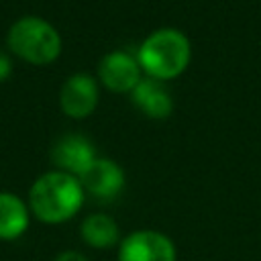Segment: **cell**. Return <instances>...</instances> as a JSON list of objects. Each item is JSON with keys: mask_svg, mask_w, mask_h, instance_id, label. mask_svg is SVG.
<instances>
[{"mask_svg": "<svg viewBox=\"0 0 261 261\" xmlns=\"http://www.w3.org/2000/svg\"><path fill=\"white\" fill-rule=\"evenodd\" d=\"M80 234H82V241L92 249H110L120 239L118 224L108 214H102V212L86 216L80 224Z\"/></svg>", "mask_w": 261, "mask_h": 261, "instance_id": "11", "label": "cell"}, {"mask_svg": "<svg viewBox=\"0 0 261 261\" xmlns=\"http://www.w3.org/2000/svg\"><path fill=\"white\" fill-rule=\"evenodd\" d=\"M133 102L149 118H167L173 110L171 94L161 86L159 80L153 77H141L133 90Z\"/></svg>", "mask_w": 261, "mask_h": 261, "instance_id": "9", "label": "cell"}, {"mask_svg": "<svg viewBox=\"0 0 261 261\" xmlns=\"http://www.w3.org/2000/svg\"><path fill=\"white\" fill-rule=\"evenodd\" d=\"M51 159L59 167V171L80 177L86 171V167L96 159V155L88 139L80 135H67L55 143L51 151Z\"/></svg>", "mask_w": 261, "mask_h": 261, "instance_id": "8", "label": "cell"}, {"mask_svg": "<svg viewBox=\"0 0 261 261\" xmlns=\"http://www.w3.org/2000/svg\"><path fill=\"white\" fill-rule=\"evenodd\" d=\"M98 77L112 92H133L141 82V65L126 51H110L98 65Z\"/></svg>", "mask_w": 261, "mask_h": 261, "instance_id": "5", "label": "cell"}, {"mask_svg": "<svg viewBox=\"0 0 261 261\" xmlns=\"http://www.w3.org/2000/svg\"><path fill=\"white\" fill-rule=\"evenodd\" d=\"M55 261H90L86 255H82L80 251H61L57 257H55Z\"/></svg>", "mask_w": 261, "mask_h": 261, "instance_id": "12", "label": "cell"}, {"mask_svg": "<svg viewBox=\"0 0 261 261\" xmlns=\"http://www.w3.org/2000/svg\"><path fill=\"white\" fill-rule=\"evenodd\" d=\"M61 110L71 118H86L98 104V84L88 73H73L59 92Z\"/></svg>", "mask_w": 261, "mask_h": 261, "instance_id": "7", "label": "cell"}, {"mask_svg": "<svg viewBox=\"0 0 261 261\" xmlns=\"http://www.w3.org/2000/svg\"><path fill=\"white\" fill-rule=\"evenodd\" d=\"M29 222V204H24L16 194L0 192V241H16L27 232Z\"/></svg>", "mask_w": 261, "mask_h": 261, "instance_id": "10", "label": "cell"}, {"mask_svg": "<svg viewBox=\"0 0 261 261\" xmlns=\"http://www.w3.org/2000/svg\"><path fill=\"white\" fill-rule=\"evenodd\" d=\"M84 204L80 179L65 171H47L29 190V210L45 224H61L73 218Z\"/></svg>", "mask_w": 261, "mask_h": 261, "instance_id": "1", "label": "cell"}, {"mask_svg": "<svg viewBox=\"0 0 261 261\" xmlns=\"http://www.w3.org/2000/svg\"><path fill=\"white\" fill-rule=\"evenodd\" d=\"M190 41L177 29H157L139 47L137 61L147 77L171 80L177 77L190 63Z\"/></svg>", "mask_w": 261, "mask_h": 261, "instance_id": "2", "label": "cell"}, {"mask_svg": "<svg viewBox=\"0 0 261 261\" xmlns=\"http://www.w3.org/2000/svg\"><path fill=\"white\" fill-rule=\"evenodd\" d=\"M77 179L84 192H90L100 200H110L124 188V171L118 163L106 157H96Z\"/></svg>", "mask_w": 261, "mask_h": 261, "instance_id": "6", "label": "cell"}, {"mask_svg": "<svg viewBox=\"0 0 261 261\" xmlns=\"http://www.w3.org/2000/svg\"><path fill=\"white\" fill-rule=\"evenodd\" d=\"M173 241L151 228L126 234L118 245V261H175Z\"/></svg>", "mask_w": 261, "mask_h": 261, "instance_id": "4", "label": "cell"}, {"mask_svg": "<svg viewBox=\"0 0 261 261\" xmlns=\"http://www.w3.org/2000/svg\"><path fill=\"white\" fill-rule=\"evenodd\" d=\"M8 47L20 59L45 65L59 57L61 37L47 20L39 16H22L8 31Z\"/></svg>", "mask_w": 261, "mask_h": 261, "instance_id": "3", "label": "cell"}, {"mask_svg": "<svg viewBox=\"0 0 261 261\" xmlns=\"http://www.w3.org/2000/svg\"><path fill=\"white\" fill-rule=\"evenodd\" d=\"M10 69H12L10 59H8L4 53H0V82H4V80L10 75Z\"/></svg>", "mask_w": 261, "mask_h": 261, "instance_id": "13", "label": "cell"}]
</instances>
